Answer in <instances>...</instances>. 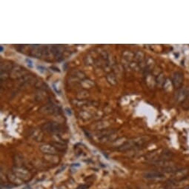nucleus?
Masks as SVG:
<instances>
[{
	"label": "nucleus",
	"instance_id": "obj_6",
	"mask_svg": "<svg viewBox=\"0 0 189 189\" xmlns=\"http://www.w3.org/2000/svg\"><path fill=\"white\" fill-rule=\"evenodd\" d=\"M188 90L185 88L181 89V90H178V92L176 94V99L177 101H184L185 98L188 96Z\"/></svg>",
	"mask_w": 189,
	"mask_h": 189
},
{
	"label": "nucleus",
	"instance_id": "obj_1",
	"mask_svg": "<svg viewBox=\"0 0 189 189\" xmlns=\"http://www.w3.org/2000/svg\"><path fill=\"white\" fill-rule=\"evenodd\" d=\"M42 129L49 133H58L62 131V126L56 122H48L42 125Z\"/></svg>",
	"mask_w": 189,
	"mask_h": 189
},
{
	"label": "nucleus",
	"instance_id": "obj_4",
	"mask_svg": "<svg viewBox=\"0 0 189 189\" xmlns=\"http://www.w3.org/2000/svg\"><path fill=\"white\" fill-rule=\"evenodd\" d=\"M188 173L189 171L188 169H182V170L176 171L173 178L175 182L183 180V179H185L187 177Z\"/></svg>",
	"mask_w": 189,
	"mask_h": 189
},
{
	"label": "nucleus",
	"instance_id": "obj_5",
	"mask_svg": "<svg viewBox=\"0 0 189 189\" xmlns=\"http://www.w3.org/2000/svg\"><path fill=\"white\" fill-rule=\"evenodd\" d=\"M143 177L148 179H155L163 178L164 174L159 171H147L143 174Z\"/></svg>",
	"mask_w": 189,
	"mask_h": 189
},
{
	"label": "nucleus",
	"instance_id": "obj_3",
	"mask_svg": "<svg viewBox=\"0 0 189 189\" xmlns=\"http://www.w3.org/2000/svg\"><path fill=\"white\" fill-rule=\"evenodd\" d=\"M183 74L180 72H175L172 77V83H173L174 88H179L183 84Z\"/></svg>",
	"mask_w": 189,
	"mask_h": 189
},
{
	"label": "nucleus",
	"instance_id": "obj_9",
	"mask_svg": "<svg viewBox=\"0 0 189 189\" xmlns=\"http://www.w3.org/2000/svg\"><path fill=\"white\" fill-rule=\"evenodd\" d=\"M88 188V185H79V187H77L76 189H87Z\"/></svg>",
	"mask_w": 189,
	"mask_h": 189
},
{
	"label": "nucleus",
	"instance_id": "obj_8",
	"mask_svg": "<svg viewBox=\"0 0 189 189\" xmlns=\"http://www.w3.org/2000/svg\"><path fill=\"white\" fill-rule=\"evenodd\" d=\"M51 52L53 53V54H54V56H56V57H60V56H62L61 50H59V48H58L57 46H56V45L52 46Z\"/></svg>",
	"mask_w": 189,
	"mask_h": 189
},
{
	"label": "nucleus",
	"instance_id": "obj_14",
	"mask_svg": "<svg viewBox=\"0 0 189 189\" xmlns=\"http://www.w3.org/2000/svg\"><path fill=\"white\" fill-rule=\"evenodd\" d=\"M2 50H3V48L2 47H1V51H2Z\"/></svg>",
	"mask_w": 189,
	"mask_h": 189
},
{
	"label": "nucleus",
	"instance_id": "obj_12",
	"mask_svg": "<svg viewBox=\"0 0 189 189\" xmlns=\"http://www.w3.org/2000/svg\"><path fill=\"white\" fill-rule=\"evenodd\" d=\"M65 110L67 111V113H68V115H70V114H71V112H70V110H69V108H66Z\"/></svg>",
	"mask_w": 189,
	"mask_h": 189
},
{
	"label": "nucleus",
	"instance_id": "obj_2",
	"mask_svg": "<svg viewBox=\"0 0 189 189\" xmlns=\"http://www.w3.org/2000/svg\"><path fill=\"white\" fill-rule=\"evenodd\" d=\"M42 111L48 114H59L61 113V109L54 104H50L42 108Z\"/></svg>",
	"mask_w": 189,
	"mask_h": 189
},
{
	"label": "nucleus",
	"instance_id": "obj_10",
	"mask_svg": "<svg viewBox=\"0 0 189 189\" xmlns=\"http://www.w3.org/2000/svg\"><path fill=\"white\" fill-rule=\"evenodd\" d=\"M26 62H27V63H29L28 65H29V66H30V67H32V66H33V65H32V64H33V62H32L31 60H30V59H26Z\"/></svg>",
	"mask_w": 189,
	"mask_h": 189
},
{
	"label": "nucleus",
	"instance_id": "obj_11",
	"mask_svg": "<svg viewBox=\"0 0 189 189\" xmlns=\"http://www.w3.org/2000/svg\"><path fill=\"white\" fill-rule=\"evenodd\" d=\"M37 68L39 69V71H42V72H43L45 70V68H44V67H43V66H39H39H37Z\"/></svg>",
	"mask_w": 189,
	"mask_h": 189
},
{
	"label": "nucleus",
	"instance_id": "obj_7",
	"mask_svg": "<svg viewBox=\"0 0 189 189\" xmlns=\"http://www.w3.org/2000/svg\"><path fill=\"white\" fill-rule=\"evenodd\" d=\"M40 148L43 152H45V153H47V154L55 153V149H54V147L51 146V145H42V146H41Z\"/></svg>",
	"mask_w": 189,
	"mask_h": 189
},
{
	"label": "nucleus",
	"instance_id": "obj_13",
	"mask_svg": "<svg viewBox=\"0 0 189 189\" xmlns=\"http://www.w3.org/2000/svg\"><path fill=\"white\" fill-rule=\"evenodd\" d=\"M51 68H52V69H54V67H51ZM56 70V71H57V72H60V70H59V68H55V70Z\"/></svg>",
	"mask_w": 189,
	"mask_h": 189
}]
</instances>
